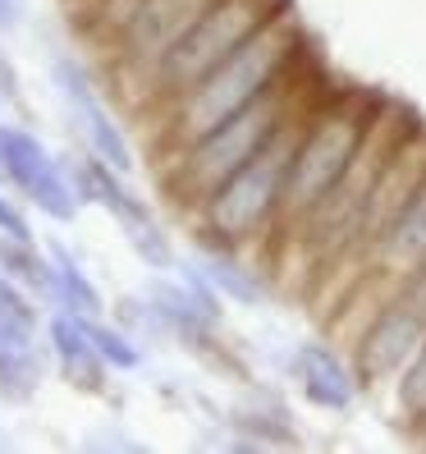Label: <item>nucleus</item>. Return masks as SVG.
<instances>
[{"label":"nucleus","mask_w":426,"mask_h":454,"mask_svg":"<svg viewBox=\"0 0 426 454\" xmlns=\"http://www.w3.org/2000/svg\"><path fill=\"white\" fill-rule=\"evenodd\" d=\"M303 60H307V37L298 28L294 10L284 5L266 28H257L244 46H238L229 60H221L206 78H198L189 92H179L174 101L151 111L156 115V161L198 143L202 133L225 124L229 115L248 111L252 101H261Z\"/></svg>","instance_id":"obj_1"},{"label":"nucleus","mask_w":426,"mask_h":454,"mask_svg":"<svg viewBox=\"0 0 426 454\" xmlns=\"http://www.w3.org/2000/svg\"><path fill=\"white\" fill-rule=\"evenodd\" d=\"M316 101H321V97L312 92L307 60H303L294 74H284L261 101H252L248 111L229 115L225 124L202 133V138L189 143L183 152L161 156V184H166V193L179 207L198 211L234 170H244L257 152H266V147L280 138L289 120H298L303 111H312Z\"/></svg>","instance_id":"obj_2"},{"label":"nucleus","mask_w":426,"mask_h":454,"mask_svg":"<svg viewBox=\"0 0 426 454\" xmlns=\"http://www.w3.org/2000/svg\"><path fill=\"white\" fill-rule=\"evenodd\" d=\"M371 92H326L321 101L307 111L303 133H298V152H294V170H289V189H284V216H280V234L289 239L316 207L326 202V193L344 179V170L353 166V156L367 138V124L376 115Z\"/></svg>","instance_id":"obj_3"},{"label":"nucleus","mask_w":426,"mask_h":454,"mask_svg":"<svg viewBox=\"0 0 426 454\" xmlns=\"http://www.w3.org/2000/svg\"><path fill=\"white\" fill-rule=\"evenodd\" d=\"M303 120H307V111L298 120H289L271 147L257 152L244 170H234L221 189L193 211L202 239H211V244H221V248H248L257 239L280 234L284 189H289V170H294Z\"/></svg>","instance_id":"obj_4"},{"label":"nucleus","mask_w":426,"mask_h":454,"mask_svg":"<svg viewBox=\"0 0 426 454\" xmlns=\"http://www.w3.org/2000/svg\"><path fill=\"white\" fill-rule=\"evenodd\" d=\"M289 0H221L216 10H206L189 33L179 37V46L143 78L147 111L174 101L179 92H189L198 78H206L221 60H229L257 28H266Z\"/></svg>","instance_id":"obj_5"},{"label":"nucleus","mask_w":426,"mask_h":454,"mask_svg":"<svg viewBox=\"0 0 426 454\" xmlns=\"http://www.w3.org/2000/svg\"><path fill=\"white\" fill-rule=\"evenodd\" d=\"M216 5L221 0H128L120 10V19L105 28V46H111L120 74L143 83L179 46V37Z\"/></svg>","instance_id":"obj_6"},{"label":"nucleus","mask_w":426,"mask_h":454,"mask_svg":"<svg viewBox=\"0 0 426 454\" xmlns=\"http://www.w3.org/2000/svg\"><path fill=\"white\" fill-rule=\"evenodd\" d=\"M422 344H426V308L399 289L394 299H385L376 312H371V322L353 340L358 381L367 390L390 386L399 372L408 367V358L422 349Z\"/></svg>","instance_id":"obj_7"},{"label":"nucleus","mask_w":426,"mask_h":454,"mask_svg":"<svg viewBox=\"0 0 426 454\" xmlns=\"http://www.w3.org/2000/svg\"><path fill=\"white\" fill-rule=\"evenodd\" d=\"M0 175H5L23 202H33L42 216L50 221H74L78 216V184L56 166V156L42 147L37 133L19 129V124H5L0 129Z\"/></svg>","instance_id":"obj_8"},{"label":"nucleus","mask_w":426,"mask_h":454,"mask_svg":"<svg viewBox=\"0 0 426 454\" xmlns=\"http://www.w3.org/2000/svg\"><path fill=\"white\" fill-rule=\"evenodd\" d=\"M74 184H78V193H83V202H97L101 211H111L115 225L128 239V248L147 266H174V248H170L166 230L156 225L151 207L128 189L115 166H105L101 156H88L83 166H74Z\"/></svg>","instance_id":"obj_9"},{"label":"nucleus","mask_w":426,"mask_h":454,"mask_svg":"<svg viewBox=\"0 0 426 454\" xmlns=\"http://www.w3.org/2000/svg\"><path fill=\"white\" fill-rule=\"evenodd\" d=\"M50 78H56V92L65 101V111L78 129V138L88 143V156H101L105 166H115L120 175L133 170V147L124 138V129L115 124V115L105 111V101L97 92V78L88 74L83 60L74 56H60L56 65H50Z\"/></svg>","instance_id":"obj_10"},{"label":"nucleus","mask_w":426,"mask_h":454,"mask_svg":"<svg viewBox=\"0 0 426 454\" xmlns=\"http://www.w3.org/2000/svg\"><path fill=\"white\" fill-rule=\"evenodd\" d=\"M42 312L33 294L14 276L0 271V390L28 399L42 386V349H37Z\"/></svg>","instance_id":"obj_11"},{"label":"nucleus","mask_w":426,"mask_h":454,"mask_svg":"<svg viewBox=\"0 0 426 454\" xmlns=\"http://www.w3.org/2000/svg\"><path fill=\"white\" fill-rule=\"evenodd\" d=\"M147 312L183 344H206L221 326V289L202 276V266L179 262V280H156L147 289Z\"/></svg>","instance_id":"obj_12"},{"label":"nucleus","mask_w":426,"mask_h":454,"mask_svg":"<svg viewBox=\"0 0 426 454\" xmlns=\"http://www.w3.org/2000/svg\"><path fill=\"white\" fill-rule=\"evenodd\" d=\"M422 179H426V124H413L408 138L399 143L394 156L385 161V170H381V179H376V189H371V202H367V211H362L358 248H353L358 262H362L367 248L385 234V225L408 207V198L422 189Z\"/></svg>","instance_id":"obj_13"},{"label":"nucleus","mask_w":426,"mask_h":454,"mask_svg":"<svg viewBox=\"0 0 426 454\" xmlns=\"http://www.w3.org/2000/svg\"><path fill=\"white\" fill-rule=\"evenodd\" d=\"M426 266V179L422 189L408 198V207L385 225V234L367 248L362 257V276H371L385 289H408V280Z\"/></svg>","instance_id":"obj_14"},{"label":"nucleus","mask_w":426,"mask_h":454,"mask_svg":"<svg viewBox=\"0 0 426 454\" xmlns=\"http://www.w3.org/2000/svg\"><path fill=\"white\" fill-rule=\"evenodd\" d=\"M46 349L56 354V363H60V372H65L69 386H78V390H101V386H105V372H111V363L97 354L92 331H88V317L60 308V312L46 322Z\"/></svg>","instance_id":"obj_15"},{"label":"nucleus","mask_w":426,"mask_h":454,"mask_svg":"<svg viewBox=\"0 0 426 454\" xmlns=\"http://www.w3.org/2000/svg\"><path fill=\"white\" fill-rule=\"evenodd\" d=\"M294 377H298V386H303V395L312 399V404L330 409V413H344L362 390L358 367L344 363L330 344H303V349L294 354Z\"/></svg>","instance_id":"obj_16"},{"label":"nucleus","mask_w":426,"mask_h":454,"mask_svg":"<svg viewBox=\"0 0 426 454\" xmlns=\"http://www.w3.org/2000/svg\"><path fill=\"white\" fill-rule=\"evenodd\" d=\"M198 266H202V276L221 289V299H234V303H257L261 299V276L252 271V266L238 262V248L211 244Z\"/></svg>","instance_id":"obj_17"},{"label":"nucleus","mask_w":426,"mask_h":454,"mask_svg":"<svg viewBox=\"0 0 426 454\" xmlns=\"http://www.w3.org/2000/svg\"><path fill=\"white\" fill-rule=\"evenodd\" d=\"M50 299L69 312H78V317H97L105 308L97 285L83 276V266H78L65 248H50Z\"/></svg>","instance_id":"obj_18"},{"label":"nucleus","mask_w":426,"mask_h":454,"mask_svg":"<svg viewBox=\"0 0 426 454\" xmlns=\"http://www.w3.org/2000/svg\"><path fill=\"white\" fill-rule=\"evenodd\" d=\"M394 413H399V427H404L408 436L426 427V344L394 377Z\"/></svg>","instance_id":"obj_19"},{"label":"nucleus","mask_w":426,"mask_h":454,"mask_svg":"<svg viewBox=\"0 0 426 454\" xmlns=\"http://www.w3.org/2000/svg\"><path fill=\"white\" fill-rule=\"evenodd\" d=\"M88 331H92V344H97V354L111 363L115 372H128V367H138L143 363V349L133 344L124 331H115V326H101L97 317H88Z\"/></svg>","instance_id":"obj_20"},{"label":"nucleus","mask_w":426,"mask_h":454,"mask_svg":"<svg viewBox=\"0 0 426 454\" xmlns=\"http://www.w3.org/2000/svg\"><path fill=\"white\" fill-rule=\"evenodd\" d=\"M0 234L5 239H19V244H33V225H28V216H23V211L0 193Z\"/></svg>","instance_id":"obj_21"},{"label":"nucleus","mask_w":426,"mask_h":454,"mask_svg":"<svg viewBox=\"0 0 426 454\" xmlns=\"http://www.w3.org/2000/svg\"><path fill=\"white\" fill-rule=\"evenodd\" d=\"M92 5H97V19L105 23V28H111V23L120 19V10L128 5V0H92Z\"/></svg>","instance_id":"obj_22"},{"label":"nucleus","mask_w":426,"mask_h":454,"mask_svg":"<svg viewBox=\"0 0 426 454\" xmlns=\"http://www.w3.org/2000/svg\"><path fill=\"white\" fill-rule=\"evenodd\" d=\"M14 19H19V0H0V33L14 28Z\"/></svg>","instance_id":"obj_23"},{"label":"nucleus","mask_w":426,"mask_h":454,"mask_svg":"<svg viewBox=\"0 0 426 454\" xmlns=\"http://www.w3.org/2000/svg\"><path fill=\"white\" fill-rule=\"evenodd\" d=\"M413 441H417V445L426 450V427H422V432H413Z\"/></svg>","instance_id":"obj_24"},{"label":"nucleus","mask_w":426,"mask_h":454,"mask_svg":"<svg viewBox=\"0 0 426 454\" xmlns=\"http://www.w3.org/2000/svg\"><path fill=\"white\" fill-rule=\"evenodd\" d=\"M0 129H5V124H0Z\"/></svg>","instance_id":"obj_25"}]
</instances>
